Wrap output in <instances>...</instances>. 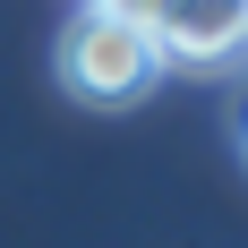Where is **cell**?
Segmentation results:
<instances>
[{"mask_svg": "<svg viewBox=\"0 0 248 248\" xmlns=\"http://www.w3.org/2000/svg\"><path fill=\"white\" fill-rule=\"evenodd\" d=\"M163 69H231L248 60V0H171L154 17Z\"/></svg>", "mask_w": 248, "mask_h": 248, "instance_id": "obj_2", "label": "cell"}, {"mask_svg": "<svg viewBox=\"0 0 248 248\" xmlns=\"http://www.w3.org/2000/svg\"><path fill=\"white\" fill-rule=\"evenodd\" d=\"M51 69L69 86L77 103H137L163 77V51H154V26H128V17H103V9H77L60 51H51Z\"/></svg>", "mask_w": 248, "mask_h": 248, "instance_id": "obj_1", "label": "cell"}, {"mask_svg": "<svg viewBox=\"0 0 248 248\" xmlns=\"http://www.w3.org/2000/svg\"><path fill=\"white\" fill-rule=\"evenodd\" d=\"M86 9H103V17H128V26H154L171 0H86Z\"/></svg>", "mask_w": 248, "mask_h": 248, "instance_id": "obj_3", "label": "cell"}, {"mask_svg": "<svg viewBox=\"0 0 248 248\" xmlns=\"http://www.w3.org/2000/svg\"><path fill=\"white\" fill-rule=\"evenodd\" d=\"M231 137H240V163H248V86H240V111H231Z\"/></svg>", "mask_w": 248, "mask_h": 248, "instance_id": "obj_4", "label": "cell"}]
</instances>
